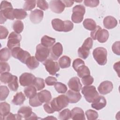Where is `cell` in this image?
I'll return each instance as SVG.
<instances>
[{"instance_id": "obj_11", "label": "cell", "mask_w": 120, "mask_h": 120, "mask_svg": "<svg viewBox=\"0 0 120 120\" xmlns=\"http://www.w3.org/2000/svg\"><path fill=\"white\" fill-rule=\"evenodd\" d=\"M63 52L62 45L59 43H56L50 49V56L52 59L56 60L61 55Z\"/></svg>"}, {"instance_id": "obj_37", "label": "cell", "mask_w": 120, "mask_h": 120, "mask_svg": "<svg viewBox=\"0 0 120 120\" xmlns=\"http://www.w3.org/2000/svg\"><path fill=\"white\" fill-rule=\"evenodd\" d=\"M77 52L79 57L83 59L87 58L90 54V50L82 46L78 48Z\"/></svg>"}, {"instance_id": "obj_16", "label": "cell", "mask_w": 120, "mask_h": 120, "mask_svg": "<svg viewBox=\"0 0 120 120\" xmlns=\"http://www.w3.org/2000/svg\"><path fill=\"white\" fill-rule=\"evenodd\" d=\"M68 86L71 90L79 92L82 89V85L79 78L75 76L71 78L69 80L68 82Z\"/></svg>"}, {"instance_id": "obj_41", "label": "cell", "mask_w": 120, "mask_h": 120, "mask_svg": "<svg viewBox=\"0 0 120 120\" xmlns=\"http://www.w3.org/2000/svg\"><path fill=\"white\" fill-rule=\"evenodd\" d=\"M54 88L59 93L64 94L68 90L66 85L60 82H56L54 84Z\"/></svg>"}, {"instance_id": "obj_24", "label": "cell", "mask_w": 120, "mask_h": 120, "mask_svg": "<svg viewBox=\"0 0 120 120\" xmlns=\"http://www.w3.org/2000/svg\"><path fill=\"white\" fill-rule=\"evenodd\" d=\"M26 98L22 92H17L14 96L12 103L16 105H20L23 104Z\"/></svg>"}, {"instance_id": "obj_56", "label": "cell", "mask_w": 120, "mask_h": 120, "mask_svg": "<svg viewBox=\"0 0 120 120\" xmlns=\"http://www.w3.org/2000/svg\"><path fill=\"white\" fill-rule=\"evenodd\" d=\"M101 29H102V28L99 25H98V26H96V28L91 32L90 36H91V37L93 39L97 40L96 39V36H97L98 32Z\"/></svg>"}, {"instance_id": "obj_31", "label": "cell", "mask_w": 120, "mask_h": 120, "mask_svg": "<svg viewBox=\"0 0 120 120\" xmlns=\"http://www.w3.org/2000/svg\"><path fill=\"white\" fill-rule=\"evenodd\" d=\"M10 106L9 104L6 102L0 103V114L1 117H4L10 112Z\"/></svg>"}, {"instance_id": "obj_6", "label": "cell", "mask_w": 120, "mask_h": 120, "mask_svg": "<svg viewBox=\"0 0 120 120\" xmlns=\"http://www.w3.org/2000/svg\"><path fill=\"white\" fill-rule=\"evenodd\" d=\"M50 53V49L46 47L41 44L37 45L36 46V52L35 57L37 60L41 62H44L49 57Z\"/></svg>"}, {"instance_id": "obj_13", "label": "cell", "mask_w": 120, "mask_h": 120, "mask_svg": "<svg viewBox=\"0 0 120 120\" xmlns=\"http://www.w3.org/2000/svg\"><path fill=\"white\" fill-rule=\"evenodd\" d=\"M14 9L13 8H8L2 10H0V24L4 23L7 19L13 20L15 19L13 15Z\"/></svg>"}, {"instance_id": "obj_29", "label": "cell", "mask_w": 120, "mask_h": 120, "mask_svg": "<svg viewBox=\"0 0 120 120\" xmlns=\"http://www.w3.org/2000/svg\"><path fill=\"white\" fill-rule=\"evenodd\" d=\"M58 62L60 68H68L71 65V59L69 57L64 55L60 58Z\"/></svg>"}, {"instance_id": "obj_9", "label": "cell", "mask_w": 120, "mask_h": 120, "mask_svg": "<svg viewBox=\"0 0 120 120\" xmlns=\"http://www.w3.org/2000/svg\"><path fill=\"white\" fill-rule=\"evenodd\" d=\"M46 71L51 75H55L60 70V66L58 62L52 59H47L44 62Z\"/></svg>"}, {"instance_id": "obj_30", "label": "cell", "mask_w": 120, "mask_h": 120, "mask_svg": "<svg viewBox=\"0 0 120 120\" xmlns=\"http://www.w3.org/2000/svg\"><path fill=\"white\" fill-rule=\"evenodd\" d=\"M11 52L9 48L4 47L0 50V61H6L8 60L11 57Z\"/></svg>"}, {"instance_id": "obj_59", "label": "cell", "mask_w": 120, "mask_h": 120, "mask_svg": "<svg viewBox=\"0 0 120 120\" xmlns=\"http://www.w3.org/2000/svg\"><path fill=\"white\" fill-rule=\"evenodd\" d=\"M120 61L115 63L113 65V68L117 72L118 76H119V71H120Z\"/></svg>"}, {"instance_id": "obj_5", "label": "cell", "mask_w": 120, "mask_h": 120, "mask_svg": "<svg viewBox=\"0 0 120 120\" xmlns=\"http://www.w3.org/2000/svg\"><path fill=\"white\" fill-rule=\"evenodd\" d=\"M72 11L71 19L73 22L76 23L81 22L85 13V7L82 5H77L73 8Z\"/></svg>"}, {"instance_id": "obj_25", "label": "cell", "mask_w": 120, "mask_h": 120, "mask_svg": "<svg viewBox=\"0 0 120 120\" xmlns=\"http://www.w3.org/2000/svg\"><path fill=\"white\" fill-rule=\"evenodd\" d=\"M55 41L56 40L55 38L47 35H45L41 38V44L46 47L49 48L53 46Z\"/></svg>"}, {"instance_id": "obj_23", "label": "cell", "mask_w": 120, "mask_h": 120, "mask_svg": "<svg viewBox=\"0 0 120 120\" xmlns=\"http://www.w3.org/2000/svg\"><path fill=\"white\" fill-rule=\"evenodd\" d=\"M109 36V34L107 30L101 29L98 32L96 39H97L100 43H105L108 40Z\"/></svg>"}, {"instance_id": "obj_52", "label": "cell", "mask_w": 120, "mask_h": 120, "mask_svg": "<svg viewBox=\"0 0 120 120\" xmlns=\"http://www.w3.org/2000/svg\"><path fill=\"white\" fill-rule=\"evenodd\" d=\"M93 45V40L91 38H88L86 39L84 41L82 46L84 47L89 50L92 48Z\"/></svg>"}, {"instance_id": "obj_28", "label": "cell", "mask_w": 120, "mask_h": 120, "mask_svg": "<svg viewBox=\"0 0 120 120\" xmlns=\"http://www.w3.org/2000/svg\"><path fill=\"white\" fill-rule=\"evenodd\" d=\"M76 71L77 72V75L79 76V77L82 78L90 75V74L89 68L85 65H83L79 67Z\"/></svg>"}, {"instance_id": "obj_14", "label": "cell", "mask_w": 120, "mask_h": 120, "mask_svg": "<svg viewBox=\"0 0 120 120\" xmlns=\"http://www.w3.org/2000/svg\"><path fill=\"white\" fill-rule=\"evenodd\" d=\"M44 17V12L41 10L36 9L31 11L30 15V19L31 22L34 24L40 22Z\"/></svg>"}, {"instance_id": "obj_15", "label": "cell", "mask_w": 120, "mask_h": 120, "mask_svg": "<svg viewBox=\"0 0 120 120\" xmlns=\"http://www.w3.org/2000/svg\"><path fill=\"white\" fill-rule=\"evenodd\" d=\"M113 89L112 83L109 81L102 82L98 87V90L100 94L105 95L112 91Z\"/></svg>"}, {"instance_id": "obj_46", "label": "cell", "mask_w": 120, "mask_h": 120, "mask_svg": "<svg viewBox=\"0 0 120 120\" xmlns=\"http://www.w3.org/2000/svg\"><path fill=\"white\" fill-rule=\"evenodd\" d=\"M37 7L43 10H47L48 8V4L46 0H39L37 1Z\"/></svg>"}, {"instance_id": "obj_49", "label": "cell", "mask_w": 120, "mask_h": 120, "mask_svg": "<svg viewBox=\"0 0 120 120\" xmlns=\"http://www.w3.org/2000/svg\"><path fill=\"white\" fill-rule=\"evenodd\" d=\"M83 65H85V63L84 61L81 60V59L77 58L74 60L73 61L72 66L74 70L75 71H76L79 67Z\"/></svg>"}, {"instance_id": "obj_50", "label": "cell", "mask_w": 120, "mask_h": 120, "mask_svg": "<svg viewBox=\"0 0 120 120\" xmlns=\"http://www.w3.org/2000/svg\"><path fill=\"white\" fill-rule=\"evenodd\" d=\"M99 1L98 0H84V4L87 7H96L98 5Z\"/></svg>"}, {"instance_id": "obj_4", "label": "cell", "mask_w": 120, "mask_h": 120, "mask_svg": "<svg viewBox=\"0 0 120 120\" xmlns=\"http://www.w3.org/2000/svg\"><path fill=\"white\" fill-rule=\"evenodd\" d=\"M95 60L100 65L103 66L106 64L107 52L106 49L102 47L95 48L92 52Z\"/></svg>"}, {"instance_id": "obj_20", "label": "cell", "mask_w": 120, "mask_h": 120, "mask_svg": "<svg viewBox=\"0 0 120 120\" xmlns=\"http://www.w3.org/2000/svg\"><path fill=\"white\" fill-rule=\"evenodd\" d=\"M106 100L104 97L99 96L98 98L92 103L91 107L97 110H99L103 109L106 106Z\"/></svg>"}, {"instance_id": "obj_3", "label": "cell", "mask_w": 120, "mask_h": 120, "mask_svg": "<svg viewBox=\"0 0 120 120\" xmlns=\"http://www.w3.org/2000/svg\"><path fill=\"white\" fill-rule=\"evenodd\" d=\"M82 93L89 103H93L99 97V94L94 86H85L82 89Z\"/></svg>"}, {"instance_id": "obj_32", "label": "cell", "mask_w": 120, "mask_h": 120, "mask_svg": "<svg viewBox=\"0 0 120 120\" xmlns=\"http://www.w3.org/2000/svg\"><path fill=\"white\" fill-rule=\"evenodd\" d=\"M83 25L86 29L91 31L94 30L97 26L95 21L90 18L85 19L83 22Z\"/></svg>"}, {"instance_id": "obj_18", "label": "cell", "mask_w": 120, "mask_h": 120, "mask_svg": "<svg viewBox=\"0 0 120 120\" xmlns=\"http://www.w3.org/2000/svg\"><path fill=\"white\" fill-rule=\"evenodd\" d=\"M67 96L69 103H76L78 102L81 98L82 95L79 92H76L72 90H68L67 92Z\"/></svg>"}, {"instance_id": "obj_1", "label": "cell", "mask_w": 120, "mask_h": 120, "mask_svg": "<svg viewBox=\"0 0 120 120\" xmlns=\"http://www.w3.org/2000/svg\"><path fill=\"white\" fill-rule=\"evenodd\" d=\"M52 25L54 30L57 31L68 32L72 30L74 24L69 20L62 21L59 18H55L52 21Z\"/></svg>"}, {"instance_id": "obj_55", "label": "cell", "mask_w": 120, "mask_h": 120, "mask_svg": "<svg viewBox=\"0 0 120 120\" xmlns=\"http://www.w3.org/2000/svg\"><path fill=\"white\" fill-rule=\"evenodd\" d=\"M8 8H13L12 5L11 3L8 1H2L0 4V10Z\"/></svg>"}, {"instance_id": "obj_40", "label": "cell", "mask_w": 120, "mask_h": 120, "mask_svg": "<svg viewBox=\"0 0 120 120\" xmlns=\"http://www.w3.org/2000/svg\"><path fill=\"white\" fill-rule=\"evenodd\" d=\"M12 77L13 75L11 73H9V72L0 74V81L5 84L8 83L12 79Z\"/></svg>"}, {"instance_id": "obj_8", "label": "cell", "mask_w": 120, "mask_h": 120, "mask_svg": "<svg viewBox=\"0 0 120 120\" xmlns=\"http://www.w3.org/2000/svg\"><path fill=\"white\" fill-rule=\"evenodd\" d=\"M22 39V36L15 31L12 32L8 37L7 46L10 50L15 47L20 46V41Z\"/></svg>"}, {"instance_id": "obj_26", "label": "cell", "mask_w": 120, "mask_h": 120, "mask_svg": "<svg viewBox=\"0 0 120 120\" xmlns=\"http://www.w3.org/2000/svg\"><path fill=\"white\" fill-rule=\"evenodd\" d=\"M25 64L29 69L33 70L38 68L39 65V63L35 57L30 56L26 60Z\"/></svg>"}, {"instance_id": "obj_43", "label": "cell", "mask_w": 120, "mask_h": 120, "mask_svg": "<svg viewBox=\"0 0 120 120\" xmlns=\"http://www.w3.org/2000/svg\"><path fill=\"white\" fill-rule=\"evenodd\" d=\"M37 3L36 0H26L25 1L23 9L25 11H30L33 9Z\"/></svg>"}, {"instance_id": "obj_47", "label": "cell", "mask_w": 120, "mask_h": 120, "mask_svg": "<svg viewBox=\"0 0 120 120\" xmlns=\"http://www.w3.org/2000/svg\"><path fill=\"white\" fill-rule=\"evenodd\" d=\"M0 73L8 72L10 71V66L9 64L5 61H0Z\"/></svg>"}, {"instance_id": "obj_33", "label": "cell", "mask_w": 120, "mask_h": 120, "mask_svg": "<svg viewBox=\"0 0 120 120\" xmlns=\"http://www.w3.org/2000/svg\"><path fill=\"white\" fill-rule=\"evenodd\" d=\"M13 15L14 17L18 20L23 19L27 16V12L23 9H14Z\"/></svg>"}, {"instance_id": "obj_57", "label": "cell", "mask_w": 120, "mask_h": 120, "mask_svg": "<svg viewBox=\"0 0 120 120\" xmlns=\"http://www.w3.org/2000/svg\"><path fill=\"white\" fill-rule=\"evenodd\" d=\"M45 111L48 113H52L53 112H54L52 110V109L50 104H49V103H46L45 104L43 105Z\"/></svg>"}, {"instance_id": "obj_21", "label": "cell", "mask_w": 120, "mask_h": 120, "mask_svg": "<svg viewBox=\"0 0 120 120\" xmlns=\"http://www.w3.org/2000/svg\"><path fill=\"white\" fill-rule=\"evenodd\" d=\"M40 101L43 103H49L52 99V95L51 92L46 90H43L37 93Z\"/></svg>"}, {"instance_id": "obj_53", "label": "cell", "mask_w": 120, "mask_h": 120, "mask_svg": "<svg viewBox=\"0 0 120 120\" xmlns=\"http://www.w3.org/2000/svg\"><path fill=\"white\" fill-rule=\"evenodd\" d=\"M57 81V79L52 76H48L45 79V82L48 86H52L54 85Z\"/></svg>"}, {"instance_id": "obj_39", "label": "cell", "mask_w": 120, "mask_h": 120, "mask_svg": "<svg viewBox=\"0 0 120 120\" xmlns=\"http://www.w3.org/2000/svg\"><path fill=\"white\" fill-rule=\"evenodd\" d=\"M9 93V90L6 86L1 85L0 87V101L5 100Z\"/></svg>"}, {"instance_id": "obj_10", "label": "cell", "mask_w": 120, "mask_h": 120, "mask_svg": "<svg viewBox=\"0 0 120 120\" xmlns=\"http://www.w3.org/2000/svg\"><path fill=\"white\" fill-rule=\"evenodd\" d=\"M36 77L32 74L24 73L19 77V82L22 86H28L32 85Z\"/></svg>"}, {"instance_id": "obj_44", "label": "cell", "mask_w": 120, "mask_h": 120, "mask_svg": "<svg viewBox=\"0 0 120 120\" xmlns=\"http://www.w3.org/2000/svg\"><path fill=\"white\" fill-rule=\"evenodd\" d=\"M85 114L88 120H96L98 117V112L96 111L91 109L87 110L85 112Z\"/></svg>"}, {"instance_id": "obj_58", "label": "cell", "mask_w": 120, "mask_h": 120, "mask_svg": "<svg viewBox=\"0 0 120 120\" xmlns=\"http://www.w3.org/2000/svg\"><path fill=\"white\" fill-rule=\"evenodd\" d=\"M64 4L65 7H71L74 4V1L71 0H62Z\"/></svg>"}, {"instance_id": "obj_7", "label": "cell", "mask_w": 120, "mask_h": 120, "mask_svg": "<svg viewBox=\"0 0 120 120\" xmlns=\"http://www.w3.org/2000/svg\"><path fill=\"white\" fill-rule=\"evenodd\" d=\"M12 56L20 60L21 62L25 64V62L27 59L30 57V53L26 51L22 50L20 47H16L14 48L11 50Z\"/></svg>"}, {"instance_id": "obj_22", "label": "cell", "mask_w": 120, "mask_h": 120, "mask_svg": "<svg viewBox=\"0 0 120 120\" xmlns=\"http://www.w3.org/2000/svg\"><path fill=\"white\" fill-rule=\"evenodd\" d=\"M32 113V108L28 106H23L21 107L18 111V113L20 114L22 117L25 120H29Z\"/></svg>"}, {"instance_id": "obj_48", "label": "cell", "mask_w": 120, "mask_h": 120, "mask_svg": "<svg viewBox=\"0 0 120 120\" xmlns=\"http://www.w3.org/2000/svg\"><path fill=\"white\" fill-rule=\"evenodd\" d=\"M94 79L92 76L90 75L84 77L82 79V84L85 86L90 85L93 82Z\"/></svg>"}, {"instance_id": "obj_45", "label": "cell", "mask_w": 120, "mask_h": 120, "mask_svg": "<svg viewBox=\"0 0 120 120\" xmlns=\"http://www.w3.org/2000/svg\"><path fill=\"white\" fill-rule=\"evenodd\" d=\"M22 118L21 115L19 113L15 114L9 112L7 115L3 117L2 120H22Z\"/></svg>"}, {"instance_id": "obj_35", "label": "cell", "mask_w": 120, "mask_h": 120, "mask_svg": "<svg viewBox=\"0 0 120 120\" xmlns=\"http://www.w3.org/2000/svg\"><path fill=\"white\" fill-rule=\"evenodd\" d=\"M8 86L10 90L15 91L17 90L19 85L18 82V78L15 75H13L12 79L10 81V82L8 83Z\"/></svg>"}, {"instance_id": "obj_17", "label": "cell", "mask_w": 120, "mask_h": 120, "mask_svg": "<svg viewBox=\"0 0 120 120\" xmlns=\"http://www.w3.org/2000/svg\"><path fill=\"white\" fill-rule=\"evenodd\" d=\"M73 120H85L83 111L81 108L75 107L71 111V117Z\"/></svg>"}, {"instance_id": "obj_42", "label": "cell", "mask_w": 120, "mask_h": 120, "mask_svg": "<svg viewBox=\"0 0 120 120\" xmlns=\"http://www.w3.org/2000/svg\"><path fill=\"white\" fill-rule=\"evenodd\" d=\"M29 104L32 107H38L42 105V103L40 101L38 94H37L34 97L30 98Z\"/></svg>"}, {"instance_id": "obj_54", "label": "cell", "mask_w": 120, "mask_h": 120, "mask_svg": "<svg viewBox=\"0 0 120 120\" xmlns=\"http://www.w3.org/2000/svg\"><path fill=\"white\" fill-rule=\"evenodd\" d=\"M112 52L116 54L120 55V41H116L113 43L112 47Z\"/></svg>"}, {"instance_id": "obj_19", "label": "cell", "mask_w": 120, "mask_h": 120, "mask_svg": "<svg viewBox=\"0 0 120 120\" xmlns=\"http://www.w3.org/2000/svg\"><path fill=\"white\" fill-rule=\"evenodd\" d=\"M117 24V20L112 16H107L103 20L104 26L107 29H112L115 28Z\"/></svg>"}, {"instance_id": "obj_12", "label": "cell", "mask_w": 120, "mask_h": 120, "mask_svg": "<svg viewBox=\"0 0 120 120\" xmlns=\"http://www.w3.org/2000/svg\"><path fill=\"white\" fill-rule=\"evenodd\" d=\"M49 7L53 12L60 14L64 10L65 6L62 0H53L50 2Z\"/></svg>"}, {"instance_id": "obj_38", "label": "cell", "mask_w": 120, "mask_h": 120, "mask_svg": "<svg viewBox=\"0 0 120 120\" xmlns=\"http://www.w3.org/2000/svg\"><path fill=\"white\" fill-rule=\"evenodd\" d=\"M71 117V111L68 109H65L59 114L58 118L61 120H68Z\"/></svg>"}, {"instance_id": "obj_34", "label": "cell", "mask_w": 120, "mask_h": 120, "mask_svg": "<svg viewBox=\"0 0 120 120\" xmlns=\"http://www.w3.org/2000/svg\"><path fill=\"white\" fill-rule=\"evenodd\" d=\"M33 85L35 86L37 90H40L45 87V83L43 78L36 77L33 83Z\"/></svg>"}, {"instance_id": "obj_27", "label": "cell", "mask_w": 120, "mask_h": 120, "mask_svg": "<svg viewBox=\"0 0 120 120\" xmlns=\"http://www.w3.org/2000/svg\"><path fill=\"white\" fill-rule=\"evenodd\" d=\"M37 89L33 85L27 86L24 89V93L28 98H31L36 96L37 93Z\"/></svg>"}, {"instance_id": "obj_2", "label": "cell", "mask_w": 120, "mask_h": 120, "mask_svg": "<svg viewBox=\"0 0 120 120\" xmlns=\"http://www.w3.org/2000/svg\"><path fill=\"white\" fill-rule=\"evenodd\" d=\"M69 104L68 99L66 95L64 94L59 95L54 98L49 104L54 112H59L62 109L66 107Z\"/></svg>"}, {"instance_id": "obj_36", "label": "cell", "mask_w": 120, "mask_h": 120, "mask_svg": "<svg viewBox=\"0 0 120 120\" xmlns=\"http://www.w3.org/2000/svg\"><path fill=\"white\" fill-rule=\"evenodd\" d=\"M24 28L23 22L20 20L15 21L13 24V29L14 31L18 34L21 33Z\"/></svg>"}, {"instance_id": "obj_51", "label": "cell", "mask_w": 120, "mask_h": 120, "mask_svg": "<svg viewBox=\"0 0 120 120\" xmlns=\"http://www.w3.org/2000/svg\"><path fill=\"white\" fill-rule=\"evenodd\" d=\"M8 34V29L3 26H0V38L1 39L6 38Z\"/></svg>"}]
</instances>
